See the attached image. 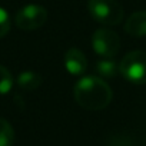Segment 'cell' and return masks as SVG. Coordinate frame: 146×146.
Wrapping results in <instances>:
<instances>
[{
  "instance_id": "1",
  "label": "cell",
  "mask_w": 146,
  "mask_h": 146,
  "mask_svg": "<svg viewBox=\"0 0 146 146\" xmlns=\"http://www.w3.org/2000/svg\"><path fill=\"white\" fill-rule=\"evenodd\" d=\"M73 95L78 105L88 110L105 109L113 96L110 86L96 76L82 78L73 88Z\"/></svg>"
},
{
  "instance_id": "2",
  "label": "cell",
  "mask_w": 146,
  "mask_h": 146,
  "mask_svg": "<svg viewBox=\"0 0 146 146\" xmlns=\"http://www.w3.org/2000/svg\"><path fill=\"white\" fill-rule=\"evenodd\" d=\"M119 73L133 85H146V52L127 53L119 64Z\"/></svg>"
},
{
  "instance_id": "3",
  "label": "cell",
  "mask_w": 146,
  "mask_h": 146,
  "mask_svg": "<svg viewBox=\"0 0 146 146\" xmlns=\"http://www.w3.org/2000/svg\"><path fill=\"white\" fill-rule=\"evenodd\" d=\"M88 10L90 16L106 26H116L123 19V7L116 0H89Z\"/></svg>"
},
{
  "instance_id": "4",
  "label": "cell",
  "mask_w": 146,
  "mask_h": 146,
  "mask_svg": "<svg viewBox=\"0 0 146 146\" xmlns=\"http://www.w3.org/2000/svg\"><path fill=\"white\" fill-rule=\"evenodd\" d=\"M92 47L96 54L106 59H112L119 52L120 39L117 33L110 29H98L92 36Z\"/></svg>"
},
{
  "instance_id": "5",
  "label": "cell",
  "mask_w": 146,
  "mask_h": 146,
  "mask_svg": "<svg viewBox=\"0 0 146 146\" xmlns=\"http://www.w3.org/2000/svg\"><path fill=\"white\" fill-rule=\"evenodd\" d=\"M47 20V10L39 5H27L22 7L15 19V23L22 30H35L42 27Z\"/></svg>"
},
{
  "instance_id": "6",
  "label": "cell",
  "mask_w": 146,
  "mask_h": 146,
  "mask_svg": "<svg viewBox=\"0 0 146 146\" xmlns=\"http://www.w3.org/2000/svg\"><path fill=\"white\" fill-rule=\"evenodd\" d=\"M64 67L73 76H80L88 69V60L82 50L70 47L64 54Z\"/></svg>"
},
{
  "instance_id": "7",
  "label": "cell",
  "mask_w": 146,
  "mask_h": 146,
  "mask_svg": "<svg viewBox=\"0 0 146 146\" xmlns=\"http://www.w3.org/2000/svg\"><path fill=\"white\" fill-rule=\"evenodd\" d=\"M125 30L133 37L146 36V10L133 13L125 23Z\"/></svg>"
},
{
  "instance_id": "8",
  "label": "cell",
  "mask_w": 146,
  "mask_h": 146,
  "mask_svg": "<svg viewBox=\"0 0 146 146\" xmlns=\"http://www.w3.org/2000/svg\"><path fill=\"white\" fill-rule=\"evenodd\" d=\"M42 76L39 73L33 72V70H25L22 72L20 75L17 76L16 82H17V86L25 90V92H32V90H36L40 85H42Z\"/></svg>"
},
{
  "instance_id": "9",
  "label": "cell",
  "mask_w": 146,
  "mask_h": 146,
  "mask_svg": "<svg viewBox=\"0 0 146 146\" xmlns=\"http://www.w3.org/2000/svg\"><path fill=\"white\" fill-rule=\"evenodd\" d=\"M96 72L100 78H105V79L115 78L119 73V64L113 59H102V60H98L96 63Z\"/></svg>"
},
{
  "instance_id": "10",
  "label": "cell",
  "mask_w": 146,
  "mask_h": 146,
  "mask_svg": "<svg viewBox=\"0 0 146 146\" xmlns=\"http://www.w3.org/2000/svg\"><path fill=\"white\" fill-rule=\"evenodd\" d=\"M15 142V130L12 127V125L0 117V146H13Z\"/></svg>"
},
{
  "instance_id": "11",
  "label": "cell",
  "mask_w": 146,
  "mask_h": 146,
  "mask_svg": "<svg viewBox=\"0 0 146 146\" xmlns=\"http://www.w3.org/2000/svg\"><path fill=\"white\" fill-rule=\"evenodd\" d=\"M13 83H15V79L12 76V73L9 72V69L0 64V95L9 93L13 88Z\"/></svg>"
},
{
  "instance_id": "12",
  "label": "cell",
  "mask_w": 146,
  "mask_h": 146,
  "mask_svg": "<svg viewBox=\"0 0 146 146\" xmlns=\"http://www.w3.org/2000/svg\"><path fill=\"white\" fill-rule=\"evenodd\" d=\"M9 30H10V16L3 7H0V39L5 37Z\"/></svg>"
}]
</instances>
